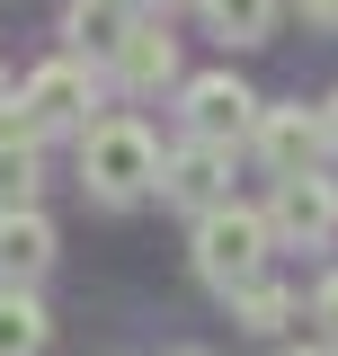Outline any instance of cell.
Here are the masks:
<instances>
[{
  "label": "cell",
  "instance_id": "cell-19",
  "mask_svg": "<svg viewBox=\"0 0 338 356\" xmlns=\"http://www.w3.org/2000/svg\"><path fill=\"white\" fill-rule=\"evenodd\" d=\"M143 9H178V0H143Z\"/></svg>",
  "mask_w": 338,
  "mask_h": 356
},
{
  "label": "cell",
  "instance_id": "cell-14",
  "mask_svg": "<svg viewBox=\"0 0 338 356\" xmlns=\"http://www.w3.org/2000/svg\"><path fill=\"white\" fill-rule=\"evenodd\" d=\"M285 321H294V294L267 285V276H250V285H241V330H250V339H276Z\"/></svg>",
  "mask_w": 338,
  "mask_h": 356
},
{
  "label": "cell",
  "instance_id": "cell-3",
  "mask_svg": "<svg viewBox=\"0 0 338 356\" xmlns=\"http://www.w3.org/2000/svg\"><path fill=\"white\" fill-rule=\"evenodd\" d=\"M267 232H276V241H303V250H321V241L338 232V187H330L321 170H294V178H276Z\"/></svg>",
  "mask_w": 338,
  "mask_h": 356
},
{
  "label": "cell",
  "instance_id": "cell-13",
  "mask_svg": "<svg viewBox=\"0 0 338 356\" xmlns=\"http://www.w3.org/2000/svg\"><path fill=\"white\" fill-rule=\"evenodd\" d=\"M214 36L223 44H267V27H276V0H205Z\"/></svg>",
  "mask_w": 338,
  "mask_h": 356
},
{
  "label": "cell",
  "instance_id": "cell-2",
  "mask_svg": "<svg viewBox=\"0 0 338 356\" xmlns=\"http://www.w3.org/2000/svg\"><path fill=\"white\" fill-rule=\"evenodd\" d=\"M267 250H276V232H267V214H250V205H205L196 214V276L205 285H223V294H241L258 267H267Z\"/></svg>",
  "mask_w": 338,
  "mask_h": 356
},
{
  "label": "cell",
  "instance_id": "cell-10",
  "mask_svg": "<svg viewBox=\"0 0 338 356\" xmlns=\"http://www.w3.org/2000/svg\"><path fill=\"white\" fill-rule=\"evenodd\" d=\"M125 0H72V9H63V36L81 44V54H116V44H125Z\"/></svg>",
  "mask_w": 338,
  "mask_h": 356
},
{
  "label": "cell",
  "instance_id": "cell-5",
  "mask_svg": "<svg viewBox=\"0 0 338 356\" xmlns=\"http://www.w3.org/2000/svg\"><path fill=\"white\" fill-rule=\"evenodd\" d=\"M18 125H27V134L89 125V72H81V63H45L36 81H27V98H18Z\"/></svg>",
  "mask_w": 338,
  "mask_h": 356
},
{
  "label": "cell",
  "instance_id": "cell-18",
  "mask_svg": "<svg viewBox=\"0 0 338 356\" xmlns=\"http://www.w3.org/2000/svg\"><path fill=\"white\" fill-rule=\"evenodd\" d=\"M285 356H338V348H285Z\"/></svg>",
  "mask_w": 338,
  "mask_h": 356
},
{
  "label": "cell",
  "instance_id": "cell-6",
  "mask_svg": "<svg viewBox=\"0 0 338 356\" xmlns=\"http://www.w3.org/2000/svg\"><path fill=\"white\" fill-rule=\"evenodd\" d=\"M250 134H258V161H267L276 178L312 170V161H321V143H330V134H321V116H303V107H258Z\"/></svg>",
  "mask_w": 338,
  "mask_h": 356
},
{
  "label": "cell",
  "instance_id": "cell-16",
  "mask_svg": "<svg viewBox=\"0 0 338 356\" xmlns=\"http://www.w3.org/2000/svg\"><path fill=\"white\" fill-rule=\"evenodd\" d=\"M303 18L312 27H338V0H303Z\"/></svg>",
  "mask_w": 338,
  "mask_h": 356
},
{
  "label": "cell",
  "instance_id": "cell-12",
  "mask_svg": "<svg viewBox=\"0 0 338 356\" xmlns=\"http://www.w3.org/2000/svg\"><path fill=\"white\" fill-rule=\"evenodd\" d=\"M27 196H36V134L0 116V205H27Z\"/></svg>",
  "mask_w": 338,
  "mask_h": 356
},
{
  "label": "cell",
  "instance_id": "cell-15",
  "mask_svg": "<svg viewBox=\"0 0 338 356\" xmlns=\"http://www.w3.org/2000/svg\"><path fill=\"white\" fill-rule=\"evenodd\" d=\"M312 312H321V330H330V348H338V276H321V294H312Z\"/></svg>",
  "mask_w": 338,
  "mask_h": 356
},
{
  "label": "cell",
  "instance_id": "cell-9",
  "mask_svg": "<svg viewBox=\"0 0 338 356\" xmlns=\"http://www.w3.org/2000/svg\"><path fill=\"white\" fill-rule=\"evenodd\" d=\"M169 72H178V44H169L161 27H125V44H116V81H125V89H161Z\"/></svg>",
  "mask_w": 338,
  "mask_h": 356
},
{
  "label": "cell",
  "instance_id": "cell-11",
  "mask_svg": "<svg viewBox=\"0 0 338 356\" xmlns=\"http://www.w3.org/2000/svg\"><path fill=\"white\" fill-rule=\"evenodd\" d=\"M45 303L27 294V285H0V356H45Z\"/></svg>",
  "mask_w": 338,
  "mask_h": 356
},
{
  "label": "cell",
  "instance_id": "cell-1",
  "mask_svg": "<svg viewBox=\"0 0 338 356\" xmlns=\"http://www.w3.org/2000/svg\"><path fill=\"white\" fill-rule=\"evenodd\" d=\"M81 187H89V196H107V205H134L143 187H161V143L134 125V116L81 125Z\"/></svg>",
  "mask_w": 338,
  "mask_h": 356
},
{
  "label": "cell",
  "instance_id": "cell-7",
  "mask_svg": "<svg viewBox=\"0 0 338 356\" xmlns=\"http://www.w3.org/2000/svg\"><path fill=\"white\" fill-rule=\"evenodd\" d=\"M161 187L178 196V205H223L232 196V143H187V152H169L161 161Z\"/></svg>",
  "mask_w": 338,
  "mask_h": 356
},
{
  "label": "cell",
  "instance_id": "cell-4",
  "mask_svg": "<svg viewBox=\"0 0 338 356\" xmlns=\"http://www.w3.org/2000/svg\"><path fill=\"white\" fill-rule=\"evenodd\" d=\"M250 125H258L250 81H232V72H196V81H187V134H196V143H241Z\"/></svg>",
  "mask_w": 338,
  "mask_h": 356
},
{
  "label": "cell",
  "instance_id": "cell-17",
  "mask_svg": "<svg viewBox=\"0 0 338 356\" xmlns=\"http://www.w3.org/2000/svg\"><path fill=\"white\" fill-rule=\"evenodd\" d=\"M321 134H330V143H338V98H330V116H321Z\"/></svg>",
  "mask_w": 338,
  "mask_h": 356
},
{
  "label": "cell",
  "instance_id": "cell-21",
  "mask_svg": "<svg viewBox=\"0 0 338 356\" xmlns=\"http://www.w3.org/2000/svg\"><path fill=\"white\" fill-rule=\"evenodd\" d=\"M178 356H214V348H178Z\"/></svg>",
  "mask_w": 338,
  "mask_h": 356
},
{
  "label": "cell",
  "instance_id": "cell-20",
  "mask_svg": "<svg viewBox=\"0 0 338 356\" xmlns=\"http://www.w3.org/2000/svg\"><path fill=\"white\" fill-rule=\"evenodd\" d=\"M0 116H9V81H0Z\"/></svg>",
  "mask_w": 338,
  "mask_h": 356
},
{
  "label": "cell",
  "instance_id": "cell-8",
  "mask_svg": "<svg viewBox=\"0 0 338 356\" xmlns=\"http://www.w3.org/2000/svg\"><path fill=\"white\" fill-rule=\"evenodd\" d=\"M54 267V222L36 205H0V285H36Z\"/></svg>",
  "mask_w": 338,
  "mask_h": 356
}]
</instances>
